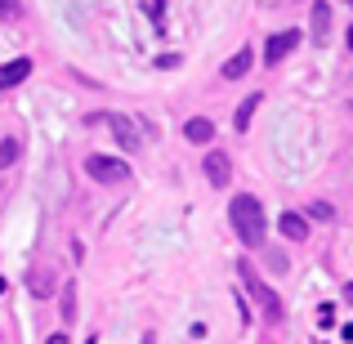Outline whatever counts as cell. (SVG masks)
I'll use <instances>...</instances> for the list:
<instances>
[{
	"mask_svg": "<svg viewBox=\"0 0 353 344\" xmlns=\"http://www.w3.org/2000/svg\"><path fill=\"white\" fill-rule=\"evenodd\" d=\"M237 273H241V282H246L250 300H255L259 309H264V318H268V322H282V300H277V291H273V286H268V282H259V277H255V268H250L246 259L237 264Z\"/></svg>",
	"mask_w": 353,
	"mask_h": 344,
	"instance_id": "7a4b0ae2",
	"label": "cell"
},
{
	"mask_svg": "<svg viewBox=\"0 0 353 344\" xmlns=\"http://www.w3.org/2000/svg\"><path fill=\"white\" fill-rule=\"evenodd\" d=\"M250 63H255V54H250V50H237L233 59H228L224 68H219V77H224V81H241V77L250 72Z\"/></svg>",
	"mask_w": 353,
	"mask_h": 344,
	"instance_id": "30bf717a",
	"label": "cell"
},
{
	"mask_svg": "<svg viewBox=\"0 0 353 344\" xmlns=\"http://www.w3.org/2000/svg\"><path fill=\"white\" fill-rule=\"evenodd\" d=\"M327 36H331V5L327 0H313V41L327 45Z\"/></svg>",
	"mask_w": 353,
	"mask_h": 344,
	"instance_id": "8fae6325",
	"label": "cell"
},
{
	"mask_svg": "<svg viewBox=\"0 0 353 344\" xmlns=\"http://www.w3.org/2000/svg\"><path fill=\"white\" fill-rule=\"evenodd\" d=\"M295 45H300V32H273V36H268V45H264V63H268V68H277Z\"/></svg>",
	"mask_w": 353,
	"mask_h": 344,
	"instance_id": "5b68a950",
	"label": "cell"
},
{
	"mask_svg": "<svg viewBox=\"0 0 353 344\" xmlns=\"http://www.w3.org/2000/svg\"><path fill=\"white\" fill-rule=\"evenodd\" d=\"M59 313H63V322H72V318H77V282H68V286H63V304H59Z\"/></svg>",
	"mask_w": 353,
	"mask_h": 344,
	"instance_id": "9a60e30c",
	"label": "cell"
},
{
	"mask_svg": "<svg viewBox=\"0 0 353 344\" xmlns=\"http://www.w3.org/2000/svg\"><path fill=\"white\" fill-rule=\"evenodd\" d=\"M268 268H273V273H286V255L282 250H268Z\"/></svg>",
	"mask_w": 353,
	"mask_h": 344,
	"instance_id": "ac0fdd59",
	"label": "cell"
},
{
	"mask_svg": "<svg viewBox=\"0 0 353 344\" xmlns=\"http://www.w3.org/2000/svg\"><path fill=\"white\" fill-rule=\"evenodd\" d=\"M27 77H32V59H14V63H5V68H0V90L23 85Z\"/></svg>",
	"mask_w": 353,
	"mask_h": 344,
	"instance_id": "52a82bcc",
	"label": "cell"
},
{
	"mask_svg": "<svg viewBox=\"0 0 353 344\" xmlns=\"http://www.w3.org/2000/svg\"><path fill=\"white\" fill-rule=\"evenodd\" d=\"M108 130H112V139H117V148L121 152H139L143 148V134H139V121L134 117H125V112H108Z\"/></svg>",
	"mask_w": 353,
	"mask_h": 344,
	"instance_id": "277c9868",
	"label": "cell"
},
{
	"mask_svg": "<svg viewBox=\"0 0 353 344\" xmlns=\"http://www.w3.org/2000/svg\"><path fill=\"white\" fill-rule=\"evenodd\" d=\"M309 215H313V219H336V210H331L327 201H313V206H309Z\"/></svg>",
	"mask_w": 353,
	"mask_h": 344,
	"instance_id": "e0dca14e",
	"label": "cell"
},
{
	"mask_svg": "<svg viewBox=\"0 0 353 344\" xmlns=\"http://www.w3.org/2000/svg\"><path fill=\"white\" fill-rule=\"evenodd\" d=\"M277 228H282V237H286V241H304V237H309V219L295 215V210H286V215L277 219Z\"/></svg>",
	"mask_w": 353,
	"mask_h": 344,
	"instance_id": "9c48e42d",
	"label": "cell"
},
{
	"mask_svg": "<svg viewBox=\"0 0 353 344\" xmlns=\"http://www.w3.org/2000/svg\"><path fill=\"white\" fill-rule=\"evenodd\" d=\"M18 152H23V143H18V139H0V170H9V165L18 161Z\"/></svg>",
	"mask_w": 353,
	"mask_h": 344,
	"instance_id": "5bb4252c",
	"label": "cell"
},
{
	"mask_svg": "<svg viewBox=\"0 0 353 344\" xmlns=\"http://www.w3.org/2000/svg\"><path fill=\"white\" fill-rule=\"evenodd\" d=\"M228 219H233V232L241 237V246H264L268 219H264V206H259V197H250V192H237L233 206H228Z\"/></svg>",
	"mask_w": 353,
	"mask_h": 344,
	"instance_id": "6da1fadb",
	"label": "cell"
},
{
	"mask_svg": "<svg viewBox=\"0 0 353 344\" xmlns=\"http://www.w3.org/2000/svg\"><path fill=\"white\" fill-rule=\"evenodd\" d=\"M85 174H90L94 183H125V179H130V165L121 161V156L94 152V156H85Z\"/></svg>",
	"mask_w": 353,
	"mask_h": 344,
	"instance_id": "3957f363",
	"label": "cell"
},
{
	"mask_svg": "<svg viewBox=\"0 0 353 344\" xmlns=\"http://www.w3.org/2000/svg\"><path fill=\"white\" fill-rule=\"evenodd\" d=\"M18 14H23V5H18V0H0V18H9V23H14Z\"/></svg>",
	"mask_w": 353,
	"mask_h": 344,
	"instance_id": "2e32d148",
	"label": "cell"
},
{
	"mask_svg": "<svg viewBox=\"0 0 353 344\" xmlns=\"http://www.w3.org/2000/svg\"><path fill=\"white\" fill-rule=\"evenodd\" d=\"M27 291L41 295V300L54 295V273H50V268H32V273H27Z\"/></svg>",
	"mask_w": 353,
	"mask_h": 344,
	"instance_id": "7c38bea8",
	"label": "cell"
},
{
	"mask_svg": "<svg viewBox=\"0 0 353 344\" xmlns=\"http://www.w3.org/2000/svg\"><path fill=\"white\" fill-rule=\"evenodd\" d=\"M259 103H264V94H246V99H241V108H237V117H233V125L237 130H250V117H255Z\"/></svg>",
	"mask_w": 353,
	"mask_h": 344,
	"instance_id": "4fadbf2b",
	"label": "cell"
},
{
	"mask_svg": "<svg viewBox=\"0 0 353 344\" xmlns=\"http://www.w3.org/2000/svg\"><path fill=\"white\" fill-rule=\"evenodd\" d=\"M0 295H5V277H0Z\"/></svg>",
	"mask_w": 353,
	"mask_h": 344,
	"instance_id": "44dd1931",
	"label": "cell"
},
{
	"mask_svg": "<svg viewBox=\"0 0 353 344\" xmlns=\"http://www.w3.org/2000/svg\"><path fill=\"white\" fill-rule=\"evenodd\" d=\"M201 170H206V179L215 183V188H228V179H233V161H228V152H206V161H201Z\"/></svg>",
	"mask_w": 353,
	"mask_h": 344,
	"instance_id": "8992f818",
	"label": "cell"
},
{
	"mask_svg": "<svg viewBox=\"0 0 353 344\" xmlns=\"http://www.w3.org/2000/svg\"><path fill=\"white\" fill-rule=\"evenodd\" d=\"M179 63H183L179 54H161V59H157V68H165V72H170V68H179Z\"/></svg>",
	"mask_w": 353,
	"mask_h": 344,
	"instance_id": "d6986e66",
	"label": "cell"
},
{
	"mask_svg": "<svg viewBox=\"0 0 353 344\" xmlns=\"http://www.w3.org/2000/svg\"><path fill=\"white\" fill-rule=\"evenodd\" d=\"M345 300H349V304H353V282H349V286H345Z\"/></svg>",
	"mask_w": 353,
	"mask_h": 344,
	"instance_id": "ffe728a7",
	"label": "cell"
},
{
	"mask_svg": "<svg viewBox=\"0 0 353 344\" xmlns=\"http://www.w3.org/2000/svg\"><path fill=\"white\" fill-rule=\"evenodd\" d=\"M183 139H188V143H210V139H215V121H210V117L183 121Z\"/></svg>",
	"mask_w": 353,
	"mask_h": 344,
	"instance_id": "ba28073f",
	"label": "cell"
}]
</instances>
